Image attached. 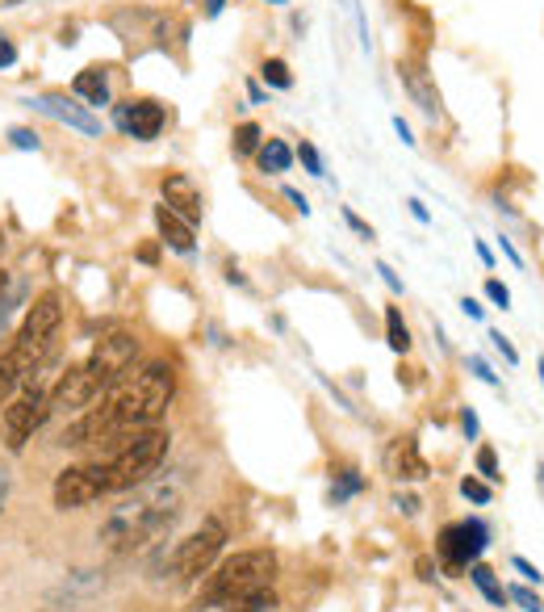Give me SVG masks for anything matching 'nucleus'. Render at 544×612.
<instances>
[{
	"label": "nucleus",
	"mask_w": 544,
	"mask_h": 612,
	"mask_svg": "<svg viewBox=\"0 0 544 612\" xmlns=\"http://www.w3.org/2000/svg\"><path fill=\"white\" fill-rule=\"evenodd\" d=\"M394 512H398V517H419V512H423V499L411 496V491H398V496H394Z\"/></svg>",
	"instance_id": "a878e982"
},
{
	"label": "nucleus",
	"mask_w": 544,
	"mask_h": 612,
	"mask_svg": "<svg viewBox=\"0 0 544 612\" xmlns=\"http://www.w3.org/2000/svg\"><path fill=\"white\" fill-rule=\"evenodd\" d=\"M72 93L84 96L89 101V110H101V105H110V76L101 72V68H84V72H75L72 80Z\"/></svg>",
	"instance_id": "dca6fc26"
},
{
	"label": "nucleus",
	"mask_w": 544,
	"mask_h": 612,
	"mask_svg": "<svg viewBox=\"0 0 544 612\" xmlns=\"http://www.w3.org/2000/svg\"><path fill=\"white\" fill-rule=\"evenodd\" d=\"M301 160V169H306V173L310 176H327L322 173V155H319V147H315V143H310V139H301L298 143V152H294Z\"/></svg>",
	"instance_id": "5701e85b"
},
{
	"label": "nucleus",
	"mask_w": 544,
	"mask_h": 612,
	"mask_svg": "<svg viewBox=\"0 0 544 612\" xmlns=\"http://www.w3.org/2000/svg\"><path fill=\"white\" fill-rule=\"evenodd\" d=\"M168 440L172 437L164 428H143V432H131V437L117 440V449L101 461L105 466V479H110V496L113 491L143 487L160 470V461L168 458Z\"/></svg>",
	"instance_id": "7ed1b4c3"
},
{
	"label": "nucleus",
	"mask_w": 544,
	"mask_h": 612,
	"mask_svg": "<svg viewBox=\"0 0 544 612\" xmlns=\"http://www.w3.org/2000/svg\"><path fill=\"white\" fill-rule=\"evenodd\" d=\"M470 579H473V588H478V592L486 595L490 604H499V609L507 604V588L499 583V574L490 571L486 562H473V567H470Z\"/></svg>",
	"instance_id": "a211bd4d"
},
{
	"label": "nucleus",
	"mask_w": 544,
	"mask_h": 612,
	"mask_svg": "<svg viewBox=\"0 0 544 612\" xmlns=\"http://www.w3.org/2000/svg\"><path fill=\"white\" fill-rule=\"evenodd\" d=\"M25 110L51 118V122H59V126H72V131L89 134V139L101 134V118H96L89 105H75V101H68V96H59V93L25 96Z\"/></svg>",
	"instance_id": "9d476101"
},
{
	"label": "nucleus",
	"mask_w": 544,
	"mask_h": 612,
	"mask_svg": "<svg viewBox=\"0 0 544 612\" xmlns=\"http://www.w3.org/2000/svg\"><path fill=\"white\" fill-rule=\"evenodd\" d=\"M9 143H13L18 152H38V147H42V143H38V134L25 131V126H13V131H9Z\"/></svg>",
	"instance_id": "bb28decb"
},
{
	"label": "nucleus",
	"mask_w": 544,
	"mask_h": 612,
	"mask_svg": "<svg viewBox=\"0 0 544 612\" xmlns=\"http://www.w3.org/2000/svg\"><path fill=\"white\" fill-rule=\"evenodd\" d=\"M486 298H490L494 306H503V310H507V306H511V289L503 286L499 277H486Z\"/></svg>",
	"instance_id": "c85d7f7f"
},
{
	"label": "nucleus",
	"mask_w": 544,
	"mask_h": 612,
	"mask_svg": "<svg viewBox=\"0 0 544 612\" xmlns=\"http://www.w3.org/2000/svg\"><path fill=\"white\" fill-rule=\"evenodd\" d=\"M51 416V390H42V386L30 378V382L21 386V395L9 407H4V445H9V453H21L34 432L47 424Z\"/></svg>",
	"instance_id": "39448f33"
},
{
	"label": "nucleus",
	"mask_w": 544,
	"mask_h": 612,
	"mask_svg": "<svg viewBox=\"0 0 544 612\" xmlns=\"http://www.w3.org/2000/svg\"><path fill=\"white\" fill-rule=\"evenodd\" d=\"M461 428H465V437H470V440H478L482 424H478V411H473V407H465V411H461Z\"/></svg>",
	"instance_id": "473e14b6"
},
{
	"label": "nucleus",
	"mask_w": 544,
	"mask_h": 612,
	"mask_svg": "<svg viewBox=\"0 0 544 612\" xmlns=\"http://www.w3.org/2000/svg\"><path fill=\"white\" fill-rule=\"evenodd\" d=\"M160 190H164V206H168L172 214H181L188 227H197V223H202L206 202H202V190L193 185V176L168 173L164 181H160Z\"/></svg>",
	"instance_id": "f8f14e48"
},
{
	"label": "nucleus",
	"mask_w": 544,
	"mask_h": 612,
	"mask_svg": "<svg viewBox=\"0 0 544 612\" xmlns=\"http://www.w3.org/2000/svg\"><path fill=\"white\" fill-rule=\"evenodd\" d=\"M486 550H490V524L482 517H465L456 520V524H444L440 537H435V554H440V562L452 574L473 567Z\"/></svg>",
	"instance_id": "0eeeda50"
},
{
	"label": "nucleus",
	"mask_w": 544,
	"mask_h": 612,
	"mask_svg": "<svg viewBox=\"0 0 544 612\" xmlns=\"http://www.w3.org/2000/svg\"><path fill=\"white\" fill-rule=\"evenodd\" d=\"M155 231H160V244H168L172 252H181V256H193V227H188L181 214H172L164 202L155 206Z\"/></svg>",
	"instance_id": "2eb2a0df"
},
{
	"label": "nucleus",
	"mask_w": 544,
	"mask_h": 612,
	"mask_svg": "<svg viewBox=\"0 0 544 612\" xmlns=\"http://www.w3.org/2000/svg\"><path fill=\"white\" fill-rule=\"evenodd\" d=\"M343 223H348V227H352V231H360L365 239H373V227H369V223H360V218H357V214H352V211H343Z\"/></svg>",
	"instance_id": "e433bc0d"
},
{
	"label": "nucleus",
	"mask_w": 544,
	"mask_h": 612,
	"mask_svg": "<svg viewBox=\"0 0 544 612\" xmlns=\"http://www.w3.org/2000/svg\"><path fill=\"white\" fill-rule=\"evenodd\" d=\"M407 206H411V218H414V223H423V227H428V223H432V214H428V206H423V202H419V197H411V202H407Z\"/></svg>",
	"instance_id": "c9c22d12"
},
{
	"label": "nucleus",
	"mask_w": 544,
	"mask_h": 612,
	"mask_svg": "<svg viewBox=\"0 0 544 612\" xmlns=\"http://www.w3.org/2000/svg\"><path fill=\"white\" fill-rule=\"evenodd\" d=\"M172 395H176V369L168 361L143 365L134 378L110 386V395L96 407H84L59 432V445L63 449H80V445H93V440H122L131 437V432L155 428L160 416L168 411Z\"/></svg>",
	"instance_id": "f257e3e1"
},
{
	"label": "nucleus",
	"mask_w": 544,
	"mask_h": 612,
	"mask_svg": "<svg viewBox=\"0 0 544 612\" xmlns=\"http://www.w3.org/2000/svg\"><path fill=\"white\" fill-rule=\"evenodd\" d=\"M4 496H9V475L0 470V508H4Z\"/></svg>",
	"instance_id": "49530a36"
},
{
	"label": "nucleus",
	"mask_w": 544,
	"mask_h": 612,
	"mask_svg": "<svg viewBox=\"0 0 544 612\" xmlns=\"http://www.w3.org/2000/svg\"><path fill=\"white\" fill-rule=\"evenodd\" d=\"M101 496H110V479H105V466H101V461L68 466V470H59L55 482H51V499H55L59 512H80V508L96 503Z\"/></svg>",
	"instance_id": "6e6552de"
},
{
	"label": "nucleus",
	"mask_w": 544,
	"mask_h": 612,
	"mask_svg": "<svg viewBox=\"0 0 544 612\" xmlns=\"http://www.w3.org/2000/svg\"><path fill=\"white\" fill-rule=\"evenodd\" d=\"M386 340H390V348L394 353H411V327H407V319H402V310L398 306H386Z\"/></svg>",
	"instance_id": "6ab92c4d"
},
{
	"label": "nucleus",
	"mask_w": 544,
	"mask_h": 612,
	"mask_svg": "<svg viewBox=\"0 0 544 612\" xmlns=\"http://www.w3.org/2000/svg\"><path fill=\"white\" fill-rule=\"evenodd\" d=\"M226 282H230V286H247V277L235 265H226Z\"/></svg>",
	"instance_id": "79ce46f5"
},
{
	"label": "nucleus",
	"mask_w": 544,
	"mask_h": 612,
	"mask_svg": "<svg viewBox=\"0 0 544 612\" xmlns=\"http://www.w3.org/2000/svg\"><path fill=\"white\" fill-rule=\"evenodd\" d=\"M461 496L465 499H473V503H490L494 499V491H490V482H482V479H461Z\"/></svg>",
	"instance_id": "393cba45"
},
{
	"label": "nucleus",
	"mask_w": 544,
	"mask_h": 612,
	"mask_svg": "<svg viewBox=\"0 0 544 612\" xmlns=\"http://www.w3.org/2000/svg\"><path fill=\"white\" fill-rule=\"evenodd\" d=\"M461 310H465L470 319H482V315H486V310H482V303H478V298H470V294L461 298Z\"/></svg>",
	"instance_id": "4c0bfd02"
},
{
	"label": "nucleus",
	"mask_w": 544,
	"mask_h": 612,
	"mask_svg": "<svg viewBox=\"0 0 544 612\" xmlns=\"http://www.w3.org/2000/svg\"><path fill=\"white\" fill-rule=\"evenodd\" d=\"M478 475H482L486 482L503 479V475H499V458H494V449H490V445H482V449H478Z\"/></svg>",
	"instance_id": "b1692460"
},
{
	"label": "nucleus",
	"mask_w": 544,
	"mask_h": 612,
	"mask_svg": "<svg viewBox=\"0 0 544 612\" xmlns=\"http://www.w3.org/2000/svg\"><path fill=\"white\" fill-rule=\"evenodd\" d=\"M365 491V479H360L357 470H339V487H331V503H343L348 496H357Z\"/></svg>",
	"instance_id": "4be33fe9"
},
{
	"label": "nucleus",
	"mask_w": 544,
	"mask_h": 612,
	"mask_svg": "<svg viewBox=\"0 0 544 612\" xmlns=\"http://www.w3.org/2000/svg\"><path fill=\"white\" fill-rule=\"evenodd\" d=\"M268 4H289V0H268Z\"/></svg>",
	"instance_id": "8fccbe9b"
},
{
	"label": "nucleus",
	"mask_w": 544,
	"mask_h": 612,
	"mask_svg": "<svg viewBox=\"0 0 544 612\" xmlns=\"http://www.w3.org/2000/svg\"><path fill=\"white\" fill-rule=\"evenodd\" d=\"M541 386H544V361H541Z\"/></svg>",
	"instance_id": "3c124183"
},
{
	"label": "nucleus",
	"mask_w": 544,
	"mask_h": 612,
	"mask_svg": "<svg viewBox=\"0 0 544 612\" xmlns=\"http://www.w3.org/2000/svg\"><path fill=\"white\" fill-rule=\"evenodd\" d=\"M260 76H264V84L277 89V93H289V89H294V72H289L285 59H264Z\"/></svg>",
	"instance_id": "aec40b11"
},
{
	"label": "nucleus",
	"mask_w": 544,
	"mask_h": 612,
	"mask_svg": "<svg viewBox=\"0 0 544 612\" xmlns=\"http://www.w3.org/2000/svg\"><path fill=\"white\" fill-rule=\"evenodd\" d=\"M113 122H117V131L138 139V143H151V139H160L164 131V105L160 101H151V96H134V101H122V105H113Z\"/></svg>",
	"instance_id": "1a4fd4ad"
},
{
	"label": "nucleus",
	"mask_w": 544,
	"mask_h": 612,
	"mask_svg": "<svg viewBox=\"0 0 544 612\" xmlns=\"http://www.w3.org/2000/svg\"><path fill=\"white\" fill-rule=\"evenodd\" d=\"M285 197H289V202H294V211H298L301 218H306V214H310V202H306V197H301L298 190H285Z\"/></svg>",
	"instance_id": "58836bf2"
},
{
	"label": "nucleus",
	"mask_w": 544,
	"mask_h": 612,
	"mask_svg": "<svg viewBox=\"0 0 544 612\" xmlns=\"http://www.w3.org/2000/svg\"><path fill=\"white\" fill-rule=\"evenodd\" d=\"M264 143V131L256 126V122H239L235 126V139H230V147H235V155H256Z\"/></svg>",
	"instance_id": "412c9836"
},
{
	"label": "nucleus",
	"mask_w": 544,
	"mask_h": 612,
	"mask_svg": "<svg viewBox=\"0 0 544 612\" xmlns=\"http://www.w3.org/2000/svg\"><path fill=\"white\" fill-rule=\"evenodd\" d=\"M18 63V42L9 39V34H0V72H9Z\"/></svg>",
	"instance_id": "c756f323"
},
{
	"label": "nucleus",
	"mask_w": 544,
	"mask_h": 612,
	"mask_svg": "<svg viewBox=\"0 0 544 612\" xmlns=\"http://www.w3.org/2000/svg\"><path fill=\"white\" fill-rule=\"evenodd\" d=\"M507 600H515V604H520V609H524V612H544L541 595H532V592H527V588H511Z\"/></svg>",
	"instance_id": "cd10ccee"
},
{
	"label": "nucleus",
	"mask_w": 544,
	"mask_h": 612,
	"mask_svg": "<svg viewBox=\"0 0 544 612\" xmlns=\"http://www.w3.org/2000/svg\"><path fill=\"white\" fill-rule=\"evenodd\" d=\"M398 80L407 84V93L414 96V105H419L423 114L428 118L440 114V93H435L432 72H428L423 63H414V59H398Z\"/></svg>",
	"instance_id": "ddd939ff"
},
{
	"label": "nucleus",
	"mask_w": 544,
	"mask_h": 612,
	"mask_svg": "<svg viewBox=\"0 0 544 612\" xmlns=\"http://www.w3.org/2000/svg\"><path fill=\"white\" fill-rule=\"evenodd\" d=\"M377 273H381V282L394 289V294H402V277H398V273H394L390 265H386V261H377Z\"/></svg>",
	"instance_id": "72a5a7b5"
},
{
	"label": "nucleus",
	"mask_w": 544,
	"mask_h": 612,
	"mask_svg": "<svg viewBox=\"0 0 544 612\" xmlns=\"http://www.w3.org/2000/svg\"><path fill=\"white\" fill-rule=\"evenodd\" d=\"M536 487H541V491H544V461H541V466H536Z\"/></svg>",
	"instance_id": "09e8293b"
},
{
	"label": "nucleus",
	"mask_w": 544,
	"mask_h": 612,
	"mask_svg": "<svg viewBox=\"0 0 544 612\" xmlns=\"http://www.w3.org/2000/svg\"><path fill=\"white\" fill-rule=\"evenodd\" d=\"M386 466H390V475H394L398 482H419L432 475V466L423 461V453H419V440L414 437H398L394 449L386 453Z\"/></svg>",
	"instance_id": "4468645a"
},
{
	"label": "nucleus",
	"mask_w": 544,
	"mask_h": 612,
	"mask_svg": "<svg viewBox=\"0 0 544 612\" xmlns=\"http://www.w3.org/2000/svg\"><path fill=\"white\" fill-rule=\"evenodd\" d=\"M96 402V386L93 378L84 374V365H72L68 374H59V382L51 386V416L55 411H68V416H80L84 407Z\"/></svg>",
	"instance_id": "9b49d317"
},
{
	"label": "nucleus",
	"mask_w": 544,
	"mask_h": 612,
	"mask_svg": "<svg viewBox=\"0 0 544 612\" xmlns=\"http://www.w3.org/2000/svg\"><path fill=\"white\" fill-rule=\"evenodd\" d=\"M134 357H138V336L134 332H110V336H101L96 348L89 353V361H84V374L93 378L96 395H105L110 386L122 382L131 374Z\"/></svg>",
	"instance_id": "20e7f679"
},
{
	"label": "nucleus",
	"mask_w": 544,
	"mask_h": 612,
	"mask_svg": "<svg viewBox=\"0 0 544 612\" xmlns=\"http://www.w3.org/2000/svg\"><path fill=\"white\" fill-rule=\"evenodd\" d=\"M256 164H260V173H268V176L289 173V164H294V152L285 147L281 139H264L260 152H256Z\"/></svg>",
	"instance_id": "f3484780"
},
{
	"label": "nucleus",
	"mask_w": 544,
	"mask_h": 612,
	"mask_svg": "<svg viewBox=\"0 0 544 612\" xmlns=\"http://www.w3.org/2000/svg\"><path fill=\"white\" fill-rule=\"evenodd\" d=\"M247 96H252V101H256V105H260V101H264V89H260V84H256V80H252V84H247Z\"/></svg>",
	"instance_id": "a18cd8bd"
},
{
	"label": "nucleus",
	"mask_w": 544,
	"mask_h": 612,
	"mask_svg": "<svg viewBox=\"0 0 544 612\" xmlns=\"http://www.w3.org/2000/svg\"><path fill=\"white\" fill-rule=\"evenodd\" d=\"M470 369H473V378H478V382L499 386V374H494V369H490V365L482 361V357H470Z\"/></svg>",
	"instance_id": "7c9ffc66"
},
{
	"label": "nucleus",
	"mask_w": 544,
	"mask_h": 612,
	"mask_svg": "<svg viewBox=\"0 0 544 612\" xmlns=\"http://www.w3.org/2000/svg\"><path fill=\"white\" fill-rule=\"evenodd\" d=\"M473 248H478V256H482V265H486V268L494 265V252H490L486 244H482V239H478V244H473Z\"/></svg>",
	"instance_id": "37998d69"
},
{
	"label": "nucleus",
	"mask_w": 544,
	"mask_h": 612,
	"mask_svg": "<svg viewBox=\"0 0 544 612\" xmlns=\"http://www.w3.org/2000/svg\"><path fill=\"white\" fill-rule=\"evenodd\" d=\"M394 131H398V139H402V143H407V147H414L411 126H407V122H402V118H394Z\"/></svg>",
	"instance_id": "a19ab883"
},
{
	"label": "nucleus",
	"mask_w": 544,
	"mask_h": 612,
	"mask_svg": "<svg viewBox=\"0 0 544 612\" xmlns=\"http://www.w3.org/2000/svg\"><path fill=\"white\" fill-rule=\"evenodd\" d=\"M226 545V524L218 517L202 520V529H193L185 541H176L172 550V574L176 579H202L214 567V558L223 554Z\"/></svg>",
	"instance_id": "423d86ee"
},
{
	"label": "nucleus",
	"mask_w": 544,
	"mask_h": 612,
	"mask_svg": "<svg viewBox=\"0 0 544 612\" xmlns=\"http://www.w3.org/2000/svg\"><path fill=\"white\" fill-rule=\"evenodd\" d=\"M4 289H9V273L0 268V303H4Z\"/></svg>",
	"instance_id": "de8ad7c7"
},
{
	"label": "nucleus",
	"mask_w": 544,
	"mask_h": 612,
	"mask_svg": "<svg viewBox=\"0 0 544 612\" xmlns=\"http://www.w3.org/2000/svg\"><path fill=\"white\" fill-rule=\"evenodd\" d=\"M223 4L226 0H206V18H218V13H223Z\"/></svg>",
	"instance_id": "c03bdc74"
},
{
	"label": "nucleus",
	"mask_w": 544,
	"mask_h": 612,
	"mask_svg": "<svg viewBox=\"0 0 544 612\" xmlns=\"http://www.w3.org/2000/svg\"><path fill=\"white\" fill-rule=\"evenodd\" d=\"M490 340H494V348H499V353H503L511 365H520V353H515V345H511L503 332H490Z\"/></svg>",
	"instance_id": "2f4dec72"
},
{
	"label": "nucleus",
	"mask_w": 544,
	"mask_h": 612,
	"mask_svg": "<svg viewBox=\"0 0 544 612\" xmlns=\"http://www.w3.org/2000/svg\"><path fill=\"white\" fill-rule=\"evenodd\" d=\"M277 574V554L273 550H239V554L223 558L214 571H206L202 595H197V609H226V604H239L247 595L264 592Z\"/></svg>",
	"instance_id": "f03ea898"
},
{
	"label": "nucleus",
	"mask_w": 544,
	"mask_h": 612,
	"mask_svg": "<svg viewBox=\"0 0 544 612\" xmlns=\"http://www.w3.org/2000/svg\"><path fill=\"white\" fill-rule=\"evenodd\" d=\"M499 244H503V252H507V261H511V265H515V268L524 265V256H520V252H515V244H511L507 235H503V239H499Z\"/></svg>",
	"instance_id": "ea45409f"
},
{
	"label": "nucleus",
	"mask_w": 544,
	"mask_h": 612,
	"mask_svg": "<svg viewBox=\"0 0 544 612\" xmlns=\"http://www.w3.org/2000/svg\"><path fill=\"white\" fill-rule=\"evenodd\" d=\"M515 571L524 574L527 583H541L544 574H541V567H532V562H527V558H515Z\"/></svg>",
	"instance_id": "f704fd0d"
}]
</instances>
